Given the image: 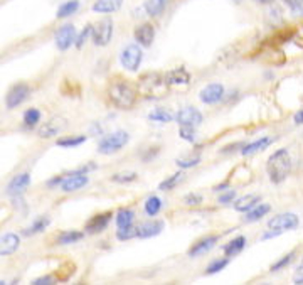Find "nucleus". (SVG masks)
I'll return each mask as SVG.
<instances>
[{
	"instance_id": "49530a36",
	"label": "nucleus",
	"mask_w": 303,
	"mask_h": 285,
	"mask_svg": "<svg viewBox=\"0 0 303 285\" xmlns=\"http://www.w3.org/2000/svg\"><path fill=\"white\" fill-rule=\"evenodd\" d=\"M234 199H236V193L233 191H228V193H224V194H221V196H219V203L221 204H228V203H233Z\"/></svg>"
},
{
	"instance_id": "c9c22d12",
	"label": "nucleus",
	"mask_w": 303,
	"mask_h": 285,
	"mask_svg": "<svg viewBox=\"0 0 303 285\" xmlns=\"http://www.w3.org/2000/svg\"><path fill=\"white\" fill-rule=\"evenodd\" d=\"M138 177V174L137 172H118V174H115V176L111 177V181L113 182H118V184H128V182H133L135 179Z\"/></svg>"
},
{
	"instance_id": "5701e85b",
	"label": "nucleus",
	"mask_w": 303,
	"mask_h": 285,
	"mask_svg": "<svg viewBox=\"0 0 303 285\" xmlns=\"http://www.w3.org/2000/svg\"><path fill=\"white\" fill-rule=\"evenodd\" d=\"M167 81H169V84H189L191 75L185 68H177V70L167 73Z\"/></svg>"
},
{
	"instance_id": "72a5a7b5",
	"label": "nucleus",
	"mask_w": 303,
	"mask_h": 285,
	"mask_svg": "<svg viewBox=\"0 0 303 285\" xmlns=\"http://www.w3.org/2000/svg\"><path fill=\"white\" fill-rule=\"evenodd\" d=\"M41 122V112L37 108H29L24 113V125L25 126H35Z\"/></svg>"
},
{
	"instance_id": "a18cd8bd",
	"label": "nucleus",
	"mask_w": 303,
	"mask_h": 285,
	"mask_svg": "<svg viewBox=\"0 0 303 285\" xmlns=\"http://www.w3.org/2000/svg\"><path fill=\"white\" fill-rule=\"evenodd\" d=\"M199 162H201L199 157H194V159H177V166L182 169H189V167H196Z\"/></svg>"
},
{
	"instance_id": "4c0bfd02",
	"label": "nucleus",
	"mask_w": 303,
	"mask_h": 285,
	"mask_svg": "<svg viewBox=\"0 0 303 285\" xmlns=\"http://www.w3.org/2000/svg\"><path fill=\"white\" fill-rule=\"evenodd\" d=\"M133 236H137V228L132 225V226H125V228H118L117 231V238L118 240H130L133 238Z\"/></svg>"
},
{
	"instance_id": "c03bdc74",
	"label": "nucleus",
	"mask_w": 303,
	"mask_h": 285,
	"mask_svg": "<svg viewBox=\"0 0 303 285\" xmlns=\"http://www.w3.org/2000/svg\"><path fill=\"white\" fill-rule=\"evenodd\" d=\"M184 203L187 206H199L202 203V196H201V194H197V193H191V194H187V196L184 198Z\"/></svg>"
},
{
	"instance_id": "ddd939ff",
	"label": "nucleus",
	"mask_w": 303,
	"mask_h": 285,
	"mask_svg": "<svg viewBox=\"0 0 303 285\" xmlns=\"http://www.w3.org/2000/svg\"><path fill=\"white\" fill-rule=\"evenodd\" d=\"M64 129H66V120L61 117H56V118H51L49 122H46L41 126L37 134L41 139H52V137H56L57 134H61Z\"/></svg>"
},
{
	"instance_id": "3c124183",
	"label": "nucleus",
	"mask_w": 303,
	"mask_h": 285,
	"mask_svg": "<svg viewBox=\"0 0 303 285\" xmlns=\"http://www.w3.org/2000/svg\"><path fill=\"white\" fill-rule=\"evenodd\" d=\"M293 122H295L296 125H303V110H300V112H296V113H295Z\"/></svg>"
},
{
	"instance_id": "2eb2a0df",
	"label": "nucleus",
	"mask_w": 303,
	"mask_h": 285,
	"mask_svg": "<svg viewBox=\"0 0 303 285\" xmlns=\"http://www.w3.org/2000/svg\"><path fill=\"white\" fill-rule=\"evenodd\" d=\"M162 230H164V221H145V223L137 226V236L138 238H152V236L160 235Z\"/></svg>"
},
{
	"instance_id": "423d86ee",
	"label": "nucleus",
	"mask_w": 303,
	"mask_h": 285,
	"mask_svg": "<svg viewBox=\"0 0 303 285\" xmlns=\"http://www.w3.org/2000/svg\"><path fill=\"white\" fill-rule=\"evenodd\" d=\"M298 225H300V219H298V216H296L295 213L276 214V216H273V218L268 221V228L280 231V233H285V231L295 230Z\"/></svg>"
},
{
	"instance_id": "a19ab883",
	"label": "nucleus",
	"mask_w": 303,
	"mask_h": 285,
	"mask_svg": "<svg viewBox=\"0 0 303 285\" xmlns=\"http://www.w3.org/2000/svg\"><path fill=\"white\" fill-rule=\"evenodd\" d=\"M229 263L228 258H221V260H214L211 265L207 267V275H214V273H217V272H221L224 267H226Z\"/></svg>"
},
{
	"instance_id": "c85d7f7f",
	"label": "nucleus",
	"mask_w": 303,
	"mask_h": 285,
	"mask_svg": "<svg viewBox=\"0 0 303 285\" xmlns=\"http://www.w3.org/2000/svg\"><path fill=\"white\" fill-rule=\"evenodd\" d=\"M80 9V0H69V2L62 4L59 9H57V19H66L69 17L76 12V10Z\"/></svg>"
},
{
	"instance_id": "6e6d98bb",
	"label": "nucleus",
	"mask_w": 303,
	"mask_h": 285,
	"mask_svg": "<svg viewBox=\"0 0 303 285\" xmlns=\"http://www.w3.org/2000/svg\"><path fill=\"white\" fill-rule=\"evenodd\" d=\"M233 2H234V4H241L243 0H233Z\"/></svg>"
},
{
	"instance_id": "412c9836",
	"label": "nucleus",
	"mask_w": 303,
	"mask_h": 285,
	"mask_svg": "<svg viewBox=\"0 0 303 285\" xmlns=\"http://www.w3.org/2000/svg\"><path fill=\"white\" fill-rule=\"evenodd\" d=\"M259 199L261 198L258 194H248V196H243L234 201V209L239 211V213H248L249 209H253L259 203Z\"/></svg>"
},
{
	"instance_id": "2f4dec72",
	"label": "nucleus",
	"mask_w": 303,
	"mask_h": 285,
	"mask_svg": "<svg viewBox=\"0 0 303 285\" xmlns=\"http://www.w3.org/2000/svg\"><path fill=\"white\" fill-rule=\"evenodd\" d=\"M165 4H167V0H147L145 10H147V14L150 17H157V15H160L162 10L165 9Z\"/></svg>"
},
{
	"instance_id": "37998d69",
	"label": "nucleus",
	"mask_w": 303,
	"mask_h": 285,
	"mask_svg": "<svg viewBox=\"0 0 303 285\" xmlns=\"http://www.w3.org/2000/svg\"><path fill=\"white\" fill-rule=\"evenodd\" d=\"M180 137L187 142H194L196 140V130L194 126H187V125H182L180 126Z\"/></svg>"
},
{
	"instance_id": "c756f323",
	"label": "nucleus",
	"mask_w": 303,
	"mask_h": 285,
	"mask_svg": "<svg viewBox=\"0 0 303 285\" xmlns=\"http://www.w3.org/2000/svg\"><path fill=\"white\" fill-rule=\"evenodd\" d=\"M184 176H185L184 172H175V174H172L170 177H167L165 181L160 182L159 189H160V191H172V189H175L177 184L184 181Z\"/></svg>"
},
{
	"instance_id": "8fccbe9b",
	"label": "nucleus",
	"mask_w": 303,
	"mask_h": 285,
	"mask_svg": "<svg viewBox=\"0 0 303 285\" xmlns=\"http://www.w3.org/2000/svg\"><path fill=\"white\" fill-rule=\"evenodd\" d=\"M280 235H281L280 231H276V230H271V228H270V231H268V233H264V235H263V240L276 238V236H280Z\"/></svg>"
},
{
	"instance_id": "393cba45",
	"label": "nucleus",
	"mask_w": 303,
	"mask_h": 285,
	"mask_svg": "<svg viewBox=\"0 0 303 285\" xmlns=\"http://www.w3.org/2000/svg\"><path fill=\"white\" fill-rule=\"evenodd\" d=\"M244 246H246V238H244V236H238V238L229 241L222 250L226 253V257H234L238 255V253H241Z\"/></svg>"
},
{
	"instance_id": "de8ad7c7",
	"label": "nucleus",
	"mask_w": 303,
	"mask_h": 285,
	"mask_svg": "<svg viewBox=\"0 0 303 285\" xmlns=\"http://www.w3.org/2000/svg\"><path fill=\"white\" fill-rule=\"evenodd\" d=\"M293 283L296 285H301L303 283V260L298 267H296V270H295V275H293Z\"/></svg>"
},
{
	"instance_id": "603ef678",
	"label": "nucleus",
	"mask_w": 303,
	"mask_h": 285,
	"mask_svg": "<svg viewBox=\"0 0 303 285\" xmlns=\"http://www.w3.org/2000/svg\"><path fill=\"white\" fill-rule=\"evenodd\" d=\"M62 179H64V176H59V177L51 179V181L48 182V186H49V187H52V186H57V184H61V182H62Z\"/></svg>"
},
{
	"instance_id": "79ce46f5",
	"label": "nucleus",
	"mask_w": 303,
	"mask_h": 285,
	"mask_svg": "<svg viewBox=\"0 0 303 285\" xmlns=\"http://www.w3.org/2000/svg\"><path fill=\"white\" fill-rule=\"evenodd\" d=\"M293 34H295L293 29H281L275 34L273 39H275V42H286V41H290L291 38H293Z\"/></svg>"
},
{
	"instance_id": "f257e3e1",
	"label": "nucleus",
	"mask_w": 303,
	"mask_h": 285,
	"mask_svg": "<svg viewBox=\"0 0 303 285\" xmlns=\"http://www.w3.org/2000/svg\"><path fill=\"white\" fill-rule=\"evenodd\" d=\"M291 157L290 152L286 149H278L273 152V155H270L268 162H266V171H268L270 181L273 184H281L291 172Z\"/></svg>"
},
{
	"instance_id": "473e14b6",
	"label": "nucleus",
	"mask_w": 303,
	"mask_h": 285,
	"mask_svg": "<svg viewBox=\"0 0 303 285\" xmlns=\"http://www.w3.org/2000/svg\"><path fill=\"white\" fill-rule=\"evenodd\" d=\"M162 209V199L157 196H150L147 201H145V213L148 216H157Z\"/></svg>"
},
{
	"instance_id": "7c9ffc66",
	"label": "nucleus",
	"mask_w": 303,
	"mask_h": 285,
	"mask_svg": "<svg viewBox=\"0 0 303 285\" xmlns=\"http://www.w3.org/2000/svg\"><path fill=\"white\" fill-rule=\"evenodd\" d=\"M135 219V213L132 209H120L117 214V225L118 228H125V226H132Z\"/></svg>"
},
{
	"instance_id": "7ed1b4c3",
	"label": "nucleus",
	"mask_w": 303,
	"mask_h": 285,
	"mask_svg": "<svg viewBox=\"0 0 303 285\" xmlns=\"http://www.w3.org/2000/svg\"><path fill=\"white\" fill-rule=\"evenodd\" d=\"M108 98L120 110H130L137 103V91L127 81L117 80L108 86Z\"/></svg>"
},
{
	"instance_id": "dca6fc26",
	"label": "nucleus",
	"mask_w": 303,
	"mask_h": 285,
	"mask_svg": "<svg viewBox=\"0 0 303 285\" xmlns=\"http://www.w3.org/2000/svg\"><path fill=\"white\" fill-rule=\"evenodd\" d=\"M20 245V238L17 233H5L0 236V257L12 255L14 251H17Z\"/></svg>"
},
{
	"instance_id": "bb28decb",
	"label": "nucleus",
	"mask_w": 303,
	"mask_h": 285,
	"mask_svg": "<svg viewBox=\"0 0 303 285\" xmlns=\"http://www.w3.org/2000/svg\"><path fill=\"white\" fill-rule=\"evenodd\" d=\"M148 118L152 122H157V123H169L174 120V115L165 108H154L148 113Z\"/></svg>"
},
{
	"instance_id": "a878e982",
	"label": "nucleus",
	"mask_w": 303,
	"mask_h": 285,
	"mask_svg": "<svg viewBox=\"0 0 303 285\" xmlns=\"http://www.w3.org/2000/svg\"><path fill=\"white\" fill-rule=\"evenodd\" d=\"M83 238H85V233L76 231V230H69V231H62V233L57 236V243L59 245H71V243H76V241H80Z\"/></svg>"
},
{
	"instance_id": "39448f33",
	"label": "nucleus",
	"mask_w": 303,
	"mask_h": 285,
	"mask_svg": "<svg viewBox=\"0 0 303 285\" xmlns=\"http://www.w3.org/2000/svg\"><path fill=\"white\" fill-rule=\"evenodd\" d=\"M143 59V52L137 44H130L120 54V62L127 71H137Z\"/></svg>"
},
{
	"instance_id": "1a4fd4ad",
	"label": "nucleus",
	"mask_w": 303,
	"mask_h": 285,
	"mask_svg": "<svg viewBox=\"0 0 303 285\" xmlns=\"http://www.w3.org/2000/svg\"><path fill=\"white\" fill-rule=\"evenodd\" d=\"M76 42V29L72 24H66L56 33V46L59 51H66Z\"/></svg>"
},
{
	"instance_id": "b1692460",
	"label": "nucleus",
	"mask_w": 303,
	"mask_h": 285,
	"mask_svg": "<svg viewBox=\"0 0 303 285\" xmlns=\"http://www.w3.org/2000/svg\"><path fill=\"white\" fill-rule=\"evenodd\" d=\"M270 204H263V203H258L254 206L253 209H249L246 216H244V223H254V221H259L263 216H266L270 213Z\"/></svg>"
},
{
	"instance_id": "f03ea898",
	"label": "nucleus",
	"mask_w": 303,
	"mask_h": 285,
	"mask_svg": "<svg viewBox=\"0 0 303 285\" xmlns=\"http://www.w3.org/2000/svg\"><path fill=\"white\" fill-rule=\"evenodd\" d=\"M167 91H169V81H167V76L160 75V73H147L140 78L138 93L143 98L159 100L164 98Z\"/></svg>"
},
{
	"instance_id": "864d4df0",
	"label": "nucleus",
	"mask_w": 303,
	"mask_h": 285,
	"mask_svg": "<svg viewBox=\"0 0 303 285\" xmlns=\"http://www.w3.org/2000/svg\"><path fill=\"white\" fill-rule=\"evenodd\" d=\"M228 186H229L228 182H224V184H219V186H216V187H214V191H224V189H226Z\"/></svg>"
},
{
	"instance_id": "0eeeda50",
	"label": "nucleus",
	"mask_w": 303,
	"mask_h": 285,
	"mask_svg": "<svg viewBox=\"0 0 303 285\" xmlns=\"http://www.w3.org/2000/svg\"><path fill=\"white\" fill-rule=\"evenodd\" d=\"M30 93V88L25 83H17L9 89L7 97H5V107L9 110H12L15 107H19L20 103H24L27 100Z\"/></svg>"
},
{
	"instance_id": "a211bd4d",
	"label": "nucleus",
	"mask_w": 303,
	"mask_h": 285,
	"mask_svg": "<svg viewBox=\"0 0 303 285\" xmlns=\"http://www.w3.org/2000/svg\"><path fill=\"white\" fill-rule=\"evenodd\" d=\"M29 184H30V176L27 172H24V174H19V176H15L12 181L9 182V186H7V194H10V196H20L25 189L29 187Z\"/></svg>"
},
{
	"instance_id": "6e6552de",
	"label": "nucleus",
	"mask_w": 303,
	"mask_h": 285,
	"mask_svg": "<svg viewBox=\"0 0 303 285\" xmlns=\"http://www.w3.org/2000/svg\"><path fill=\"white\" fill-rule=\"evenodd\" d=\"M113 38V20L103 19L93 27V41L96 46H106Z\"/></svg>"
},
{
	"instance_id": "9b49d317",
	"label": "nucleus",
	"mask_w": 303,
	"mask_h": 285,
	"mask_svg": "<svg viewBox=\"0 0 303 285\" xmlns=\"http://www.w3.org/2000/svg\"><path fill=\"white\" fill-rule=\"evenodd\" d=\"M177 123H179L180 126L182 125H187V126H197V125H201L202 123V113L199 112L197 108L194 107H185V108H182L179 113H177Z\"/></svg>"
},
{
	"instance_id": "6ab92c4d",
	"label": "nucleus",
	"mask_w": 303,
	"mask_h": 285,
	"mask_svg": "<svg viewBox=\"0 0 303 285\" xmlns=\"http://www.w3.org/2000/svg\"><path fill=\"white\" fill-rule=\"evenodd\" d=\"M217 236H207V238H202L199 240L197 243H194V246L189 250V257L196 258V257H201L204 253H207L209 250H212L214 246L217 243Z\"/></svg>"
},
{
	"instance_id": "58836bf2",
	"label": "nucleus",
	"mask_w": 303,
	"mask_h": 285,
	"mask_svg": "<svg viewBox=\"0 0 303 285\" xmlns=\"http://www.w3.org/2000/svg\"><path fill=\"white\" fill-rule=\"evenodd\" d=\"M91 34H93V25H91V24H88L86 27L81 30V34L76 38V42H74V44H76L78 49H81V47L85 46V42L88 41V38H90Z\"/></svg>"
},
{
	"instance_id": "20e7f679",
	"label": "nucleus",
	"mask_w": 303,
	"mask_h": 285,
	"mask_svg": "<svg viewBox=\"0 0 303 285\" xmlns=\"http://www.w3.org/2000/svg\"><path fill=\"white\" fill-rule=\"evenodd\" d=\"M130 140V135L127 132H113V134L109 135H104L103 139L100 140V144H98V152L103 155H109V154H115V152L122 150L125 145L128 144Z\"/></svg>"
},
{
	"instance_id": "e433bc0d",
	"label": "nucleus",
	"mask_w": 303,
	"mask_h": 285,
	"mask_svg": "<svg viewBox=\"0 0 303 285\" xmlns=\"http://www.w3.org/2000/svg\"><path fill=\"white\" fill-rule=\"evenodd\" d=\"M293 257H295V251H290L288 255H285L283 258H281V260H278L276 263H273L270 270H271V272H280V270H283L285 267H288L290 263H291V260H293Z\"/></svg>"
},
{
	"instance_id": "9d476101",
	"label": "nucleus",
	"mask_w": 303,
	"mask_h": 285,
	"mask_svg": "<svg viewBox=\"0 0 303 285\" xmlns=\"http://www.w3.org/2000/svg\"><path fill=\"white\" fill-rule=\"evenodd\" d=\"M90 182V177H88V174H76V172H71L64 176L61 182V189L64 193H74V191H80L81 187H85L86 184Z\"/></svg>"
},
{
	"instance_id": "09e8293b",
	"label": "nucleus",
	"mask_w": 303,
	"mask_h": 285,
	"mask_svg": "<svg viewBox=\"0 0 303 285\" xmlns=\"http://www.w3.org/2000/svg\"><path fill=\"white\" fill-rule=\"evenodd\" d=\"M32 283H34V285H52V283H54V278L49 277V275H46V277L35 278V280H34Z\"/></svg>"
},
{
	"instance_id": "f704fd0d",
	"label": "nucleus",
	"mask_w": 303,
	"mask_h": 285,
	"mask_svg": "<svg viewBox=\"0 0 303 285\" xmlns=\"http://www.w3.org/2000/svg\"><path fill=\"white\" fill-rule=\"evenodd\" d=\"M86 142V135H78V137H66V139L57 140L59 147H78Z\"/></svg>"
},
{
	"instance_id": "f8f14e48",
	"label": "nucleus",
	"mask_w": 303,
	"mask_h": 285,
	"mask_svg": "<svg viewBox=\"0 0 303 285\" xmlns=\"http://www.w3.org/2000/svg\"><path fill=\"white\" fill-rule=\"evenodd\" d=\"M222 97H224V86H222L221 83H211V84H207V86L202 88L201 93H199L201 102L206 103V105L217 103L219 100H222Z\"/></svg>"
},
{
	"instance_id": "ea45409f",
	"label": "nucleus",
	"mask_w": 303,
	"mask_h": 285,
	"mask_svg": "<svg viewBox=\"0 0 303 285\" xmlns=\"http://www.w3.org/2000/svg\"><path fill=\"white\" fill-rule=\"evenodd\" d=\"M293 15H303V0H283Z\"/></svg>"
},
{
	"instance_id": "cd10ccee",
	"label": "nucleus",
	"mask_w": 303,
	"mask_h": 285,
	"mask_svg": "<svg viewBox=\"0 0 303 285\" xmlns=\"http://www.w3.org/2000/svg\"><path fill=\"white\" fill-rule=\"evenodd\" d=\"M51 223V219L48 218V216H43V218H39V219H35L32 225L29 226L27 230L24 231V235L25 236H32V235H37V233H43V231L48 228Z\"/></svg>"
},
{
	"instance_id": "4468645a",
	"label": "nucleus",
	"mask_w": 303,
	"mask_h": 285,
	"mask_svg": "<svg viewBox=\"0 0 303 285\" xmlns=\"http://www.w3.org/2000/svg\"><path fill=\"white\" fill-rule=\"evenodd\" d=\"M111 213H101V214H96L93 216V218L86 223V233L90 235H96V233H101L108 228L109 221H111Z\"/></svg>"
},
{
	"instance_id": "4be33fe9",
	"label": "nucleus",
	"mask_w": 303,
	"mask_h": 285,
	"mask_svg": "<svg viewBox=\"0 0 303 285\" xmlns=\"http://www.w3.org/2000/svg\"><path fill=\"white\" fill-rule=\"evenodd\" d=\"M270 144H273V139H271V137H261L259 140H254V142H251V144L244 145L243 149H241V154H243V155L256 154V152L264 150Z\"/></svg>"
},
{
	"instance_id": "aec40b11",
	"label": "nucleus",
	"mask_w": 303,
	"mask_h": 285,
	"mask_svg": "<svg viewBox=\"0 0 303 285\" xmlns=\"http://www.w3.org/2000/svg\"><path fill=\"white\" fill-rule=\"evenodd\" d=\"M122 4L123 0H96V2L93 4V10L98 14H111L120 10Z\"/></svg>"
},
{
	"instance_id": "f3484780",
	"label": "nucleus",
	"mask_w": 303,
	"mask_h": 285,
	"mask_svg": "<svg viewBox=\"0 0 303 285\" xmlns=\"http://www.w3.org/2000/svg\"><path fill=\"white\" fill-rule=\"evenodd\" d=\"M154 39H155V27L152 24H142L135 29V41H137L140 46L150 47Z\"/></svg>"
},
{
	"instance_id": "5fc2aeb1",
	"label": "nucleus",
	"mask_w": 303,
	"mask_h": 285,
	"mask_svg": "<svg viewBox=\"0 0 303 285\" xmlns=\"http://www.w3.org/2000/svg\"><path fill=\"white\" fill-rule=\"evenodd\" d=\"M258 4H263V5H268V4H273L275 0H256Z\"/></svg>"
}]
</instances>
